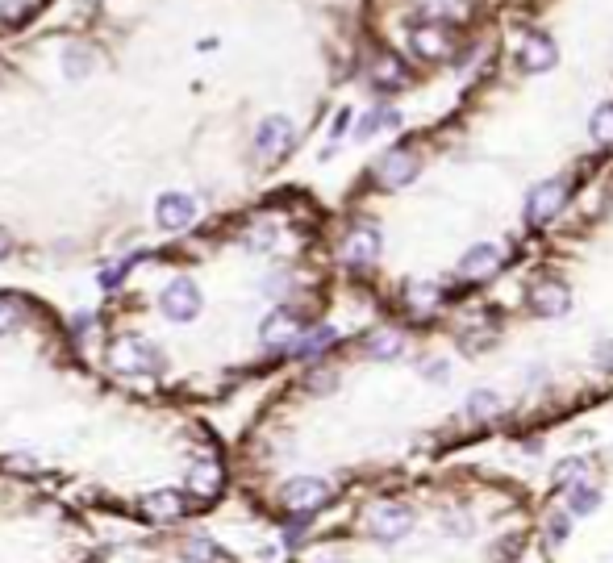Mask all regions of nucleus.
<instances>
[{
  "mask_svg": "<svg viewBox=\"0 0 613 563\" xmlns=\"http://www.w3.org/2000/svg\"><path fill=\"white\" fill-rule=\"evenodd\" d=\"M0 480L117 522L189 526L218 509L234 476L205 422L100 384L63 351L46 309L0 292Z\"/></svg>",
  "mask_w": 613,
  "mask_h": 563,
  "instance_id": "obj_1",
  "label": "nucleus"
},
{
  "mask_svg": "<svg viewBox=\"0 0 613 563\" xmlns=\"http://www.w3.org/2000/svg\"><path fill=\"white\" fill-rule=\"evenodd\" d=\"M100 538L88 509L46 488L0 480V563H97Z\"/></svg>",
  "mask_w": 613,
  "mask_h": 563,
  "instance_id": "obj_2",
  "label": "nucleus"
},
{
  "mask_svg": "<svg viewBox=\"0 0 613 563\" xmlns=\"http://www.w3.org/2000/svg\"><path fill=\"white\" fill-rule=\"evenodd\" d=\"M409 530H414V509H405V505L384 501L367 509V534L376 543H401Z\"/></svg>",
  "mask_w": 613,
  "mask_h": 563,
  "instance_id": "obj_3",
  "label": "nucleus"
},
{
  "mask_svg": "<svg viewBox=\"0 0 613 563\" xmlns=\"http://www.w3.org/2000/svg\"><path fill=\"white\" fill-rule=\"evenodd\" d=\"M380 251H384V234H380L376 226H355V230H346V238H342V263L351 267V271H367V267H376V259H380Z\"/></svg>",
  "mask_w": 613,
  "mask_h": 563,
  "instance_id": "obj_4",
  "label": "nucleus"
},
{
  "mask_svg": "<svg viewBox=\"0 0 613 563\" xmlns=\"http://www.w3.org/2000/svg\"><path fill=\"white\" fill-rule=\"evenodd\" d=\"M200 205L197 197H189V192H163V197L155 200V226L163 230V234H179V230H189L192 221H197Z\"/></svg>",
  "mask_w": 613,
  "mask_h": 563,
  "instance_id": "obj_5",
  "label": "nucleus"
},
{
  "mask_svg": "<svg viewBox=\"0 0 613 563\" xmlns=\"http://www.w3.org/2000/svg\"><path fill=\"white\" fill-rule=\"evenodd\" d=\"M409 50H414L417 59H425V63H438V59H446V55L455 50V34H451L446 21H422V26L409 34Z\"/></svg>",
  "mask_w": 613,
  "mask_h": 563,
  "instance_id": "obj_6",
  "label": "nucleus"
},
{
  "mask_svg": "<svg viewBox=\"0 0 613 563\" xmlns=\"http://www.w3.org/2000/svg\"><path fill=\"white\" fill-rule=\"evenodd\" d=\"M417 171H422V163H417V155L409 147H396V150H388L384 159L376 163V184L380 188H388V192H396V188H409L417 179Z\"/></svg>",
  "mask_w": 613,
  "mask_h": 563,
  "instance_id": "obj_7",
  "label": "nucleus"
},
{
  "mask_svg": "<svg viewBox=\"0 0 613 563\" xmlns=\"http://www.w3.org/2000/svg\"><path fill=\"white\" fill-rule=\"evenodd\" d=\"M292 142H297V129H292V121L288 118H263L255 129V155L268 159V163H276V159H284L288 150H292Z\"/></svg>",
  "mask_w": 613,
  "mask_h": 563,
  "instance_id": "obj_8",
  "label": "nucleus"
},
{
  "mask_svg": "<svg viewBox=\"0 0 613 563\" xmlns=\"http://www.w3.org/2000/svg\"><path fill=\"white\" fill-rule=\"evenodd\" d=\"M564 205H567V184L564 179H547V184H538L535 192L526 197V221H530V226H547Z\"/></svg>",
  "mask_w": 613,
  "mask_h": 563,
  "instance_id": "obj_9",
  "label": "nucleus"
},
{
  "mask_svg": "<svg viewBox=\"0 0 613 563\" xmlns=\"http://www.w3.org/2000/svg\"><path fill=\"white\" fill-rule=\"evenodd\" d=\"M517 59H522L526 71H551L555 59H559V50H555V38H551V34L535 30V34H526L522 55H517Z\"/></svg>",
  "mask_w": 613,
  "mask_h": 563,
  "instance_id": "obj_10",
  "label": "nucleus"
},
{
  "mask_svg": "<svg viewBox=\"0 0 613 563\" xmlns=\"http://www.w3.org/2000/svg\"><path fill=\"white\" fill-rule=\"evenodd\" d=\"M496 267H501V251H496L493 242H480V247H472L464 255V263H459V276L488 280V276H496Z\"/></svg>",
  "mask_w": 613,
  "mask_h": 563,
  "instance_id": "obj_11",
  "label": "nucleus"
},
{
  "mask_svg": "<svg viewBox=\"0 0 613 563\" xmlns=\"http://www.w3.org/2000/svg\"><path fill=\"white\" fill-rule=\"evenodd\" d=\"M567 305H572V297H567L564 280H543V284L535 288V313L559 317V313H567Z\"/></svg>",
  "mask_w": 613,
  "mask_h": 563,
  "instance_id": "obj_12",
  "label": "nucleus"
},
{
  "mask_svg": "<svg viewBox=\"0 0 613 563\" xmlns=\"http://www.w3.org/2000/svg\"><path fill=\"white\" fill-rule=\"evenodd\" d=\"M401 351H405V338L396 334V330H372V334L363 338V355L376 359V363L401 359Z\"/></svg>",
  "mask_w": 613,
  "mask_h": 563,
  "instance_id": "obj_13",
  "label": "nucleus"
},
{
  "mask_svg": "<svg viewBox=\"0 0 613 563\" xmlns=\"http://www.w3.org/2000/svg\"><path fill=\"white\" fill-rule=\"evenodd\" d=\"M405 79H409V71L396 55H380V59L372 63V84H376V88H384V92L405 88Z\"/></svg>",
  "mask_w": 613,
  "mask_h": 563,
  "instance_id": "obj_14",
  "label": "nucleus"
},
{
  "mask_svg": "<svg viewBox=\"0 0 613 563\" xmlns=\"http://www.w3.org/2000/svg\"><path fill=\"white\" fill-rule=\"evenodd\" d=\"M59 63H63V76H67V79H84L92 71V63H97V55H92L88 46L71 42V46L59 50Z\"/></svg>",
  "mask_w": 613,
  "mask_h": 563,
  "instance_id": "obj_15",
  "label": "nucleus"
},
{
  "mask_svg": "<svg viewBox=\"0 0 613 563\" xmlns=\"http://www.w3.org/2000/svg\"><path fill=\"white\" fill-rule=\"evenodd\" d=\"M438 297H443V288L430 284V280H414V284H405V309H414V313H425L430 305H438Z\"/></svg>",
  "mask_w": 613,
  "mask_h": 563,
  "instance_id": "obj_16",
  "label": "nucleus"
},
{
  "mask_svg": "<svg viewBox=\"0 0 613 563\" xmlns=\"http://www.w3.org/2000/svg\"><path fill=\"white\" fill-rule=\"evenodd\" d=\"M464 414H467V417H475V422H485V417H496V414H501V396H496L493 388H475V393L467 396Z\"/></svg>",
  "mask_w": 613,
  "mask_h": 563,
  "instance_id": "obj_17",
  "label": "nucleus"
},
{
  "mask_svg": "<svg viewBox=\"0 0 613 563\" xmlns=\"http://www.w3.org/2000/svg\"><path fill=\"white\" fill-rule=\"evenodd\" d=\"M597 505H601V493H597L593 485H576L572 493H567V509H572L576 517H584V514H593Z\"/></svg>",
  "mask_w": 613,
  "mask_h": 563,
  "instance_id": "obj_18",
  "label": "nucleus"
},
{
  "mask_svg": "<svg viewBox=\"0 0 613 563\" xmlns=\"http://www.w3.org/2000/svg\"><path fill=\"white\" fill-rule=\"evenodd\" d=\"M396 113L393 109H372V113H363V121H359V138H372V134H380L384 126H396Z\"/></svg>",
  "mask_w": 613,
  "mask_h": 563,
  "instance_id": "obj_19",
  "label": "nucleus"
},
{
  "mask_svg": "<svg viewBox=\"0 0 613 563\" xmlns=\"http://www.w3.org/2000/svg\"><path fill=\"white\" fill-rule=\"evenodd\" d=\"M593 138L597 142H609L613 138V100L593 113Z\"/></svg>",
  "mask_w": 613,
  "mask_h": 563,
  "instance_id": "obj_20",
  "label": "nucleus"
},
{
  "mask_svg": "<svg viewBox=\"0 0 613 563\" xmlns=\"http://www.w3.org/2000/svg\"><path fill=\"white\" fill-rule=\"evenodd\" d=\"M26 9H30V0H5L0 5V21H17Z\"/></svg>",
  "mask_w": 613,
  "mask_h": 563,
  "instance_id": "obj_21",
  "label": "nucleus"
},
{
  "mask_svg": "<svg viewBox=\"0 0 613 563\" xmlns=\"http://www.w3.org/2000/svg\"><path fill=\"white\" fill-rule=\"evenodd\" d=\"M547 530H551V543H564V534H567V517H564V514H555L551 522H547Z\"/></svg>",
  "mask_w": 613,
  "mask_h": 563,
  "instance_id": "obj_22",
  "label": "nucleus"
},
{
  "mask_svg": "<svg viewBox=\"0 0 613 563\" xmlns=\"http://www.w3.org/2000/svg\"><path fill=\"white\" fill-rule=\"evenodd\" d=\"M580 472H584V464H580V459H567V464L559 467V472H555V480H572V476L580 480Z\"/></svg>",
  "mask_w": 613,
  "mask_h": 563,
  "instance_id": "obj_23",
  "label": "nucleus"
},
{
  "mask_svg": "<svg viewBox=\"0 0 613 563\" xmlns=\"http://www.w3.org/2000/svg\"><path fill=\"white\" fill-rule=\"evenodd\" d=\"M422 375H430V380H446V363H438V359H425Z\"/></svg>",
  "mask_w": 613,
  "mask_h": 563,
  "instance_id": "obj_24",
  "label": "nucleus"
},
{
  "mask_svg": "<svg viewBox=\"0 0 613 563\" xmlns=\"http://www.w3.org/2000/svg\"><path fill=\"white\" fill-rule=\"evenodd\" d=\"M597 363H601V367H613V338L597 346Z\"/></svg>",
  "mask_w": 613,
  "mask_h": 563,
  "instance_id": "obj_25",
  "label": "nucleus"
},
{
  "mask_svg": "<svg viewBox=\"0 0 613 563\" xmlns=\"http://www.w3.org/2000/svg\"><path fill=\"white\" fill-rule=\"evenodd\" d=\"M346 121H351V113H338V118H334V138H338V134H342V129H346Z\"/></svg>",
  "mask_w": 613,
  "mask_h": 563,
  "instance_id": "obj_26",
  "label": "nucleus"
}]
</instances>
